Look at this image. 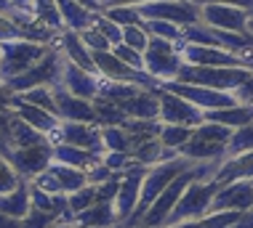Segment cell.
<instances>
[{"instance_id":"6da1fadb","label":"cell","mask_w":253,"mask_h":228,"mask_svg":"<svg viewBox=\"0 0 253 228\" xmlns=\"http://www.w3.org/2000/svg\"><path fill=\"white\" fill-rule=\"evenodd\" d=\"M192 160H187V157H173V160H168V162H160V164H152V167L147 170V175H144V186H141V199H139V207H136V212H133V218L128 220L126 226H136L141 218H144V212L152 207V202L157 196L163 194V191L168 189L170 183L176 181V178L181 175L184 170H189L192 167Z\"/></svg>"},{"instance_id":"7a4b0ae2","label":"cell","mask_w":253,"mask_h":228,"mask_svg":"<svg viewBox=\"0 0 253 228\" xmlns=\"http://www.w3.org/2000/svg\"><path fill=\"white\" fill-rule=\"evenodd\" d=\"M251 74H253L251 66H195V64H184L176 80L189 82V85H203V88H213V91L235 93V88L243 85Z\"/></svg>"},{"instance_id":"3957f363","label":"cell","mask_w":253,"mask_h":228,"mask_svg":"<svg viewBox=\"0 0 253 228\" xmlns=\"http://www.w3.org/2000/svg\"><path fill=\"white\" fill-rule=\"evenodd\" d=\"M53 45L32 43V40H13V43L0 45V82H11L13 77L30 72Z\"/></svg>"},{"instance_id":"277c9868","label":"cell","mask_w":253,"mask_h":228,"mask_svg":"<svg viewBox=\"0 0 253 228\" xmlns=\"http://www.w3.org/2000/svg\"><path fill=\"white\" fill-rule=\"evenodd\" d=\"M184 66L181 43H170L163 37H149V45L144 51V72L155 82H168L179 77Z\"/></svg>"},{"instance_id":"5b68a950","label":"cell","mask_w":253,"mask_h":228,"mask_svg":"<svg viewBox=\"0 0 253 228\" xmlns=\"http://www.w3.org/2000/svg\"><path fill=\"white\" fill-rule=\"evenodd\" d=\"M221 189L216 181H192L187 186V191H184V196L179 199V204L173 207V212H170L168 218V226L173 223H181V220H200L211 212V204H213V196L216 191Z\"/></svg>"},{"instance_id":"8992f818","label":"cell","mask_w":253,"mask_h":228,"mask_svg":"<svg viewBox=\"0 0 253 228\" xmlns=\"http://www.w3.org/2000/svg\"><path fill=\"white\" fill-rule=\"evenodd\" d=\"M61 66H64V53L53 45L30 72H24L19 77H13L11 82H5V88L11 93H24V91H32V88H40V85L56 88L61 82Z\"/></svg>"},{"instance_id":"52a82bcc","label":"cell","mask_w":253,"mask_h":228,"mask_svg":"<svg viewBox=\"0 0 253 228\" xmlns=\"http://www.w3.org/2000/svg\"><path fill=\"white\" fill-rule=\"evenodd\" d=\"M141 13V19H160V22H170V24H195L200 22V5L195 0H149V3L136 5Z\"/></svg>"},{"instance_id":"ba28073f","label":"cell","mask_w":253,"mask_h":228,"mask_svg":"<svg viewBox=\"0 0 253 228\" xmlns=\"http://www.w3.org/2000/svg\"><path fill=\"white\" fill-rule=\"evenodd\" d=\"M197 181V175H195V164L189 170H184L179 178H176L173 183L168 186L166 191H163L160 196L152 202V207L144 212V218L139 220V223H144V226H166L168 223V218H170V212H173V207L179 204V199L184 196V191H187V186ZM136 223V226H139Z\"/></svg>"},{"instance_id":"9c48e42d","label":"cell","mask_w":253,"mask_h":228,"mask_svg":"<svg viewBox=\"0 0 253 228\" xmlns=\"http://www.w3.org/2000/svg\"><path fill=\"white\" fill-rule=\"evenodd\" d=\"M147 164H139L136 162L133 167H128L126 172H120V189H118V196H115V212H118V220L128 223L133 218L136 207H139V199H141V186H144V175H147Z\"/></svg>"},{"instance_id":"30bf717a","label":"cell","mask_w":253,"mask_h":228,"mask_svg":"<svg viewBox=\"0 0 253 228\" xmlns=\"http://www.w3.org/2000/svg\"><path fill=\"white\" fill-rule=\"evenodd\" d=\"M0 154L8 157V162L24 181H32L40 172H45L53 162V143L43 146H24V149H0Z\"/></svg>"},{"instance_id":"8fae6325","label":"cell","mask_w":253,"mask_h":228,"mask_svg":"<svg viewBox=\"0 0 253 228\" xmlns=\"http://www.w3.org/2000/svg\"><path fill=\"white\" fill-rule=\"evenodd\" d=\"M157 96H160V122H168V125H187V128H197L205 122V112L197 109L195 103H189L187 98L168 91H160L155 88Z\"/></svg>"},{"instance_id":"7c38bea8","label":"cell","mask_w":253,"mask_h":228,"mask_svg":"<svg viewBox=\"0 0 253 228\" xmlns=\"http://www.w3.org/2000/svg\"><path fill=\"white\" fill-rule=\"evenodd\" d=\"M53 143H70V146H80L88 151L104 154L101 146V125L96 122H61L56 135L51 138Z\"/></svg>"},{"instance_id":"4fadbf2b","label":"cell","mask_w":253,"mask_h":228,"mask_svg":"<svg viewBox=\"0 0 253 228\" xmlns=\"http://www.w3.org/2000/svg\"><path fill=\"white\" fill-rule=\"evenodd\" d=\"M61 88L67 93L78 96V98H85V101H96L99 93H101V77L93 72H85L80 69L78 64L64 59V66H61Z\"/></svg>"},{"instance_id":"5bb4252c","label":"cell","mask_w":253,"mask_h":228,"mask_svg":"<svg viewBox=\"0 0 253 228\" xmlns=\"http://www.w3.org/2000/svg\"><path fill=\"white\" fill-rule=\"evenodd\" d=\"M251 11L232 8V5H200V22L213 27V30H229V32H248Z\"/></svg>"},{"instance_id":"9a60e30c","label":"cell","mask_w":253,"mask_h":228,"mask_svg":"<svg viewBox=\"0 0 253 228\" xmlns=\"http://www.w3.org/2000/svg\"><path fill=\"white\" fill-rule=\"evenodd\" d=\"M53 98H56V117L61 122H96L93 101L78 98V96L67 93L61 85L53 88Z\"/></svg>"},{"instance_id":"2e32d148","label":"cell","mask_w":253,"mask_h":228,"mask_svg":"<svg viewBox=\"0 0 253 228\" xmlns=\"http://www.w3.org/2000/svg\"><path fill=\"white\" fill-rule=\"evenodd\" d=\"M11 112L19 117L22 122H27L30 128H35V130H40L43 135H48V138H53L56 135V130H59V125H61V120L56 114H51V112H45V109H40V106H35V103H27V101H22L16 93H13V98H11Z\"/></svg>"},{"instance_id":"e0dca14e","label":"cell","mask_w":253,"mask_h":228,"mask_svg":"<svg viewBox=\"0 0 253 228\" xmlns=\"http://www.w3.org/2000/svg\"><path fill=\"white\" fill-rule=\"evenodd\" d=\"M218 210H235V212L253 210V183L235 181L221 186L213 196V204H211V212H218Z\"/></svg>"},{"instance_id":"ac0fdd59","label":"cell","mask_w":253,"mask_h":228,"mask_svg":"<svg viewBox=\"0 0 253 228\" xmlns=\"http://www.w3.org/2000/svg\"><path fill=\"white\" fill-rule=\"evenodd\" d=\"M120 109L131 120H160V96L155 88H141L133 98L123 101Z\"/></svg>"},{"instance_id":"d6986e66","label":"cell","mask_w":253,"mask_h":228,"mask_svg":"<svg viewBox=\"0 0 253 228\" xmlns=\"http://www.w3.org/2000/svg\"><path fill=\"white\" fill-rule=\"evenodd\" d=\"M56 48H59L61 53H64V59H67V61H72V64H78L80 69H85V72H93V74H96L93 53L85 48V43L80 40V34H78V32L64 30V32L59 34V40H56Z\"/></svg>"},{"instance_id":"ffe728a7","label":"cell","mask_w":253,"mask_h":228,"mask_svg":"<svg viewBox=\"0 0 253 228\" xmlns=\"http://www.w3.org/2000/svg\"><path fill=\"white\" fill-rule=\"evenodd\" d=\"M251 178H253V151H245V154H235V157L221 160L213 181L218 186H227L235 181H251Z\"/></svg>"},{"instance_id":"44dd1931","label":"cell","mask_w":253,"mask_h":228,"mask_svg":"<svg viewBox=\"0 0 253 228\" xmlns=\"http://www.w3.org/2000/svg\"><path fill=\"white\" fill-rule=\"evenodd\" d=\"M56 5H59V13H61V22H64V30L83 32L88 27H93L96 11L85 8L83 3H78V0H56Z\"/></svg>"},{"instance_id":"7402d4cb","label":"cell","mask_w":253,"mask_h":228,"mask_svg":"<svg viewBox=\"0 0 253 228\" xmlns=\"http://www.w3.org/2000/svg\"><path fill=\"white\" fill-rule=\"evenodd\" d=\"M181 157H187V160H192V162H218V160H227V146L192 133L189 143L181 149Z\"/></svg>"},{"instance_id":"603a6c76","label":"cell","mask_w":253,"mask_h":228,"mask_svg":"<svg viewBox=\"0 0 253 228\" xmlns=\"http://www.w3.org/2000/svg\"><path fill=\"white\" fill-rule=\"evenodd\" d=\"M53 162L70 164V167L78 170H91L96 162H101V154L80 146H70V143H53Z\"/></svg>"},{"instance_id":"cb8c5ba5","label":"cell","mask_w":253,"mask_h":228,"mask_svg":"<svg viewBox=\"0 0 253 228\" xmlns=\"http://www.w3.org/2000/svg\"><path fill=\"white\" fill-rule=\"evenodd\" d=\"M72 223L80 226V228H112L115 223H120V220H118V212H115V204L96 202L93 207L78 212V215L72 218Z\"/></svg>"},{"instance_id":"d4e9b609","label":"cell","mask_w":253,"mask_h":228,"mask_svg":"<svg viewBox=\"0 0 253 228\" xmlns=\"http://www.w3.org/2000/svg\"><path fill=\"white\" fill-rule=\"evenodd\" d=\"M131 157L139 164H147V167H152V164H160V162H168V160H173V157H179V151H170L163 146V141L160 138H147V141H141L139 146H133L131 151Z\"/></svg>"},{"instance_id":"484cf974","label":"cell","mask_w":253,"mask_h":228,"mask_svg":"<svg viewBox=\"0 0 253 228\" xmlns=\"http://www.w3.org/2000/svg\"><path fill=\"white\" fill-rule=\"evenodd\" d=\"M208 122H218V125H227L232 130L253 122V106L248 103H235V106H224V109H213V112H205Z\"/></svg>"},{"instance_id":"4316f807","label":"cell","mask_w":253,"mask_h":228,"mask_svg":"<svg viewBox=\"0 0 253 228\" xmlns=\"http://www.w3.org/2000/svg\"><path fill=\"white\" fill-rule=\"evenodd\" d=\"M43 143H53L48 135H43L40 130L30 128L27 122H22L16 114H13V125H11V135L8 143L3 149H24V146H43Z\"/></svg>"},{"instance_id":"83f0119b","label":"cell","mask_w":253,"mask_h":228,"mask_svg":"<svg viewBox=\"0 0 253 228\" xmlns=\"http://www.w3.org/2000/svg\"><path fill=\"white\" fill-rule=\"evenodd\" d=\"M30 210H32L30 183H22L16 191L0 196V212H3V215H8V218L22 220V218H27V212H30Z\"/></svg>"},{"instance_id":"f1b7e54d","label":"cell","mask_w":253,"mask_h":228,"mask_svg":"<svg viewBox=\"0 0 253 228\" xmlns=\"http://www.w3.org/2000/svg\"><path fill=\"white\" fill-rule=\"evenodd\" d=\"M48 170L53 172V178H56V183H59L61 194H67V196L88 186V175H85V170L70 167V164H59V162H51V167H48Z\"/></svg>"},{"instance_id":"f546056e","label":"cell","mask_w":253,"mask_h":228,"mask_svg":"<svg viewBox=\"0 0 253 228\" xmlns=\"http://www.w3.org/2000/svg\"><path fill=\"white\" fill-rule=\"evenodd\" d=\"M192 133H195V128H187V125H168V122H163L157 138L163 141V146H166V149L179 151V154H181V149L189 143Z\"/></svg>"},{"instance_id":"4dcf8cb0","label":"cell","mask_w":253,"mask_h":228,"mask_svg":"<svg viewBox=\"0 0 253 228\" xmlns=\"http://www.w3.org/2000/svg\"><path fill=\"white\" fill-rule=\"evenodd\" d=\"M141 88H144V85H136V82H115V80H104V77H101L99 98H107V101H112V103H118V106H120L123 101L133 98Z\"/></svg>"},{"instance_id":"1f68e13d","label":"cell","mask_w":253,"mask_h":228,"mask_svg":"<svg viewBox=\"0 0 253 228\" xmlns=\"http://www.w3.org/2000/svg\"><path fill=\"white\" fill-rule=\"evenodd\" d=\"M32 13H35V19L40 24H45L48 30H53L56 34L64 32V22H61V13H59L56 0H35Z\"/></svg>"},{"instance_id":"d6a6232c","label":"cell","mask_w":253,"mask_h":228,"mask_svg":"<svg viewBox=\"0 0 253 228\" xmlns=\"http://www.w3.org/2000/svg\"><path fill=\"white\" fill-rule=\"evenodd\" d=\"M101 146H104V151L131 154V135L126 133L123 125H107L101 128Z\"/></svg>"},{"instance_id":"836d02e7","label":"cell","mask_w":253,"mask_h":228,"mask_svg":"<svg viewBox=\"0 0 253 228\" xmlns=\"http://www.w3.org/2000/svg\"><path fill=\"white\" fill-rule=\"evenodd\" d=\"M141 27L149 32V37H163V40H170V43H184V27H179V24L160 22V19H147Z\"/></svg>"},{"instance_id":"e575fe53","label":"cell","mask_w":253,"mask_h":228,"mask_svg":"<svg viewBox=\"0 0 253 228\" xmlns=\"http://www.w3.org/2000/svg\"><path fill=\"white\" fill-rule=\"evenodd\" d=\"M93 106H96V125L107 128V125H123V122L128 120L126 112L118 106V103L107 101V98H96L93 101Z\"/></svg>"},{"instance_id":"d590c367","label":"cell","mask_w":253,"mask_h":228,"mask_svg":"<svg viewBox=\"0 0 253 228\" xmlns=\"http://www.w3.org/2000/svg\"><path fill=\"white\" fill-rule=\"evenodd\" d=\"M16 96L27 103H35V106L45 109V112L56 114V98H53V88H48V85L32 88V91H24V93H16Z\"/></svg>"},{"instance_id":"8d00e7d4","label":"cell","mask_w":253,"mask_h":228,"mask_svg":"<svg viewBox=\"0 0 253 228\" xmlns=\"http://www.w3.org/2000/svg\"><path fill=\"white\" fill-rule=\"evenodd\" d=\"M101 13L109 16L115 24H120V27H141L144 24V19H141V13H139L136 5H115V8H104Z\"/></svg>"},{"instance_id":"74e56055","label":"cell","mask_w":253,"mask_h":228,"mask_svg":"<svg viewBox=\"0 0 253 228\" xmlns=\"http://www.w3.org/2000/svg\"><path fill=\"white\" fill-rule=\"evenodd\" d=\"M22 183H27L22 175L16 172V167L8 162V157L0 154V196L3 194H11V191H16Z\"/></svg>"},{"instance_id":"f35d334b","label":"cell","mask_w":253,"mask_h":228,"mask_svg":"<svg viewBox=\"0 0 253 228\" xmlns=\"http://www.w3.org/2000/svg\"><path fill=\"white\" fill-rule=\"evenodd\" d=\"M195 133H197V135H203V138H208V141H213V143H221V146H227V149H229V141H232V133H235V130L227 128V125H218V122H208V120H205L203 125H197V128H195Z\"/></svg>"},{"instance_id":"ab89813d","label":"cell","mask_w":253,"mask_h":228,"mask_svg":"<svg viewBox=\"0 0 253 228\" xmlns=\"http://www.w3.org/2000/svg\"><path fill=\"white\" fill-rule=\"evenodd\" d=\"M245 151H253V122H248V125H243V128H237L235 133H232L227 157L245 154Z\"/></svg>"},{"instance_id":"60d3db41","label":"cell","mask_w":253,"mask_h":228,"mask_svg":"<svg viewBox=\"0 0 253 228\" xmlns=\"http://www.w3.org/2000/svg\"><path fill=\"white\" fill-rule=\"evenodd\" d=\"M67 202H70L72 215H78V212H83V210H88V207H93V204L99 202V196H96V186L88 183L85 189H80V191H75V194L67 196Z\"/></svg>"},{"instance_id":"b9f144b4","label":"cell","mask_w":253,"mask_h":228,"mask_svg":"<svg viewBox=\"0 0 253 228\" xmlns=\"http://www.w3.org/2000/svg\"><path fill=\"white\" fill-rule=\"evenodd\" d=\"M93 27H96V30L104 34L109 43H112V48L123 43V27L115 24L109 16H104V13H96V19H93Z\"/></svg>"},{"instance_id":"7bdbcfd3","label":"cell","mask_w":253,"mask_h":228,"mask_svg":"<svg viewBox=\"0 0 253 228\" xmlns=\"http://www.w3.org/2000/svg\"><path fill=\"white\" fill-rule=\"evenodd\" d=\"M56 223H59V218L53 215V212L38 210V207H32V210L27 212V218H22V228H51Z\"/></svg>"},{"instance_id":"ee69618b","label":"cell","mask_w":253,"mask_h":228,"mask_svg":"<svg viewBox=\"0 0 253 228\" xmlns=\"http://www.w3.org/2000/svg\"><path fill=\"white\" fill-rule=\"evenodd\" d=\"M112 53L123 61V64H128V66L139 69V72H144V53H141V51H136V48L126 45V43H120V45H115V48H112Z\"/></svg>"},{"instance_id":"f6af8a7d","label":"cell","mask_w":253,"mask_h":228,"mask_svg":"<svg viewBox=\"0 0 253 228\" xmlns=\"http://www.w3.org/2000/svg\"><path fill=\"white\" fill-rule=\"evenodd\" d=\"M123 43L144 53L147 45H149V32L144 27H123Z\"/></svg>"},{"instance_id":"bcb514c9","label":"cell","mask_w":253,"mask_h":228,"mask_svg":"<svg viewBox=\"0 0 253 228\" xmlns=\"http://www.w3.org/2000/svg\"><path fill=\"white\" fill-rule=\"evenodd\" d=\"M237 218H240V212L235 210H218V212H208L203 218V223L205 228H232L237 223Z\"/></svg>"},{"instance_id":"7dc6e473","label":"cell","mask_w":253,"mask_h":228,"mask_svg":"<svg viewBox=\"0 0 253 228\" xmlns=\"http://www.w3.org/2000/svg\"><path fill=\"white\" fill-rule=\"evenodd\" d=\"M78 34H80V40L85 43V48H88L91 53H93V51H112V43H109V40L96 30V27H88V30L78 32Z\"/></svg>"},{"instance_id":"c3c4849f","label":"cell","mask_w":253,"mask_h":228,"mask_svg":"<svg viewBox=\"0 0 253 228\" xmlns=\"http://www.w3.org/2000/svg\"><path fill=\"white\" fill-rule=\"evenodd\" d=\"M101 162H104L112 172H126L128 167L136 164V160L131 154H120V151H104V154H101Z\"/></svg>"},{"instance_id":"681fc988","label":"cell","mask_w":253,"mask_h":228,"mask_svg":"<svg viewBox=\"0 0 253 228\" xmlns=\"http://www.w3.org/2000/svg\"><path fill=\"white\" fill-rule=\"evenodd\" d=\"M13 40H24L19 24L13 22L11 13H0V45L3 43H13Z\"/></svg>"},{"instance_id":"f907efd6","label":"cell","mask_w":253,"mask_h":228,"mask_svg":"<svg viewBox=\"0 0 253 228\" xmlns=\"http://www.w3.org/2000/svg\"><path fill=\"white\" fill-rule=\"evenodd\" d=\"M85 175H88V183H91V186H101V183L112 181V178H118L120 172H112L104 162H96L91 170H85Z\"/></svg>"},{"instance_id":"816d5d0a","label":"cell","mask_w":253,"mask_h":228,"mask_svg":"<svg viewBox=\"0 0 253 228\" xmlns=\"http://www.w3.org/2000/svg\"><path fill=\"white\" fill-rule=\"evenodd\" d=\"M235 98H237V103H248V106H253V74L243 82V85L235 88Z\"/></svg>"},{"instance_id":"f5cc1de1","label":"cell","mask_w":253,"mask_h":228,"mask_svg":"<svg viewBox=\"0 0 253 228\" xmlns=\"http://www.w3.org/2000/svg\"><path fill=\"white\" fill-rule=\"evenodd\" d=\"M197 5H232V8H245V11H253V0H195Z\"/></svg>"},{"instance_id":"db71d44e","label":"cell","mask_w":253,"mask_h":228,"mask_svg":"<svg viewBox=\"0 0 253 228\" xmlns=\"http://www.w3.org/2000/svg\"><path fill=\"white\" fill-rule=\"evenodd\" d=\"M232 228H253V210H245L240 212V218H237V223Z\"/></svg>"},{"instance_id":"11a10c76","label":"cell","mask_w":253,"mask_h":228,"mask_svg":"<svg viewBox=\"0 0 253 228\" xmlns=\"http://www.w3.org/2000/svg\"><path fill=\"white\" fill-rule=\"evenodd\" d=\"M141 3H149V0H107L104 8H115V5H141Z\"/></svg>"},{"instance_id":"9f6ffc18","label":"cell","mask_w":253,"mask_h":228,"mask_svg":"<svg viewBox=\"0 0 253 228\" xmlns=\"http://www.w3.org/2000/svg\"><path fill=\"white\" fill-rule=\"evenodd\" d=\"M0 228H22V220L8 218V215H3V212H0Z\"/></svg>"},{"instance_id":"6f0895ef","label":"cell","mask_w":253,"mask_h":228,"mask_svg":"<svg viewBox=\"0 0 253 228\" xmlns=\"http://www.w3.org/2000/svg\"><path fill=\"white\" fill-rule=\"evenodd\" d=\"M168 228H205V223H203V218L200 220H181V223H173Z\"/></svg>"},{"instance_id":"680465c9","label":"cell","mask_w":253,"mask_h":228,"mask_svg":"<svg viewBox=\"0 0 253 228\" xmlns=\"http://www.w3.org/2000/svg\"><path fill=\"white\" fill-rule=\"evenodd\" d=\"M11 5H13V8H19V11H32L35 0H11Z\"/></svg>"},{"instance_id":"91938a15","label":"cell","mask_w":253,"mask_h":228,"mask_svg":"<svg viewBox=\"0 0 253 228\" xmlns=\"http://www.w3.org/2000/svg\"><path fill=\"white\" fill-rule=\"evenodd\" d=\"M78 3H83L85 8H91V11L101 13V0H78Z\"/></svg>"},{"instance_id":"94428289","label":"cell","mask_w":253,"mask_h":228,"mask_svg":"<svg viewBox=\"0 0 253 228\" xmlns=\"http://www.w3.org/2000/svg\"><path fill=\"white\" fill-rule=\"evenodd\" d=\"M13 8V5H11V0H0V13H8Z\"/></svg>"},{"instance_id":"6125c7cd","label":"cell","mask_w":253,"mask_h":228,"mask_svg":"<svg viewBox=\"0 0 253 228\" xmlns=\"http://www.w3.org/2000/svg\"><path fill=\"white\" fill-rule=\"evenodd\" d=\"M51 228H75V223H61V220H59V223L51 226Z\"/></svg>"},{"instance_id":"be15d7a7","label":"cell","mask_w":253,"mask_h":228,"mask_svg":"<svg viewBox=\"0 0 253 228\" xmlns=\"http://www.w3.org/2000/svg\"><path fill=\"white\" fill-rule=\"evenodd\" d=\"M128 228H166V226H144V223H139V226H128Z\"/></svg>"},{"instance_id":"e7e4bbea","label":"cell","mask_w":253,"mask_h":228,"mask_svg":"<svg viewBox=\"0 0 253 228\" xmlns=\"http://www.w3.org/2000/svg\"><path fill=\"white\" fill-rule=\"evenodd\" d=\"M251 183H253V178H251Z\"/></svg>"},{"instance_id":"03108f58","label":"cell","mask_w":253,"mask_h":228,"mask_svg":"<svg viewBox=\"0 0 253 228\" xmlns=\"http://www.w3.org/2000/svg\"><path fill=\"white\" fill-rule=\"evenodd\" d=\"M75 228H80V226H75Z\"/></svg>"},{"instance_id":"003e7915","label":"cell","mask_w":253,"mask_h":228,"mask_svg":"<svg viewBox=\"0 0 253 228\" xmlns=\"http://www.w3.org/2000/svg\"><path fill=\"white\" fill-rule=\"evenodd\" d=\"M251 40H253V37H251Z\"/></svg>"}]
</instances>
